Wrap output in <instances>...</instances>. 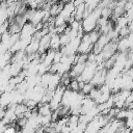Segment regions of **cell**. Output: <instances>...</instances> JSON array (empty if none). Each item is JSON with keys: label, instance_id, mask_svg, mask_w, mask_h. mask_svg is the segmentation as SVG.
Returning <instances> with one entry per match:
<instances>
[{"label": "cell", "instance_id": "2", "mask_svg": "<svg viewBox=\"0 0 133 133\" xmlns=\"http://www.w3.org/2000/svg\"><path fill=\"white\" fill-rule=\"evenodd\" d=\"M35 31H36V30H35V26H34L31 22L25 23V24L22 26V28H21V31H20V38L32 36Z\"/></svg>", "mask_w": 133, "mask_h": 133}, {"label": "cell", "instance_id": "10", "mask_svg": "<svg viewBox=\"0 0 133 133\" xmlns=\"http://www.w3.org/2000/svg\"><path fill=\"white\" fill-rule=\"evenodd\" d=\"M110 95H111V91H104V92H101V95L99 96V98H98L95 102H96L97 104L104 103V102H106V101L109 99Z\"/></svg>", "mask_w": 133, "mask_h": 133}, {"label": "cell", "instance_id": "12", "mask_svg": "<svg viewBox=\"0 0 133 133\" xmlns=\"http://www.w3.org/2000/svg\"><path fill=\"white\" fill-rule=\"evenodd\" d=\"M112 15V8L106 6V7H102V10H101V17H104V18H110Z\"/></svg>", "mask_w": 133, "mask_h": 133}, {"label": "cell", "instance_id": "20", "mask_svg": "<svg viewBox=\"0 0 133 133\" xmlns=\"http://www.w3.org/2000/svg\"><path fill=\"white\" fill-rule=\"evenodd\" d=\"M20 1H21L22 3H25V4H26V3L28 2V0H20Z\"/></svg>", "mask_w": 133, "mask_h": 133}, {"label": "cell", "instance_id": "5", "mask_svg": "<svg viewBox=\"0 0 133 133\" xmlns=\"http://www.w3.org/2000/svg\"><path fill=\"white\" fill-rule=\"evenodd\" d=\"M11 103V91H2L0 94V106L6 108Z\"/></svg>", "mask_w": 133, "mask_h": 133}, {"label": "cell", "instance_id": "1", "mask_svg": "<svg viewBox=\"0 0 133 133\" xmlns=\"http://www.w3.org/2000/svg\"><path fill=\"white\" fill-rule=\"evenodd\" d=\"M74 9H75V6H74V4H73V1H72V0H71V1H68L66 3H64V5H63L62 9L60 10V12L58 14V16H60L61 18H63V19L65 20V22H66L68 18L71 17V16H73ZM73 17H74V16H73Z\"/></svg>", "mask_w": 133, "mask_h": 133}, {"label": "cell", "instance_id": "14", "mask_svg": "<svg viewBox=\"0 0 133 133\" xmlns=\"http://www.w3.org/2000/svg\"><path fill=\"white\" fill-rule=\"evenodd\" d=\"M94 87V85L90 83V82H84V85L82 86V88L80 89L82 94L84 95H88V92L91 90V88Z\"/></svg>", "mask_w": 133, "mask_h": 133}, {"label": "cell", "instance_id": "4", "mask_svg": "<svg viewBox=\"0 0 133 133\" xmlns=\"http://www.w3.org/2000/svg\"><path fill=\"white\" fill-rule=\"evenodd\" d=\"M60 77H61V75H59L57 73H51L50 80H49V83H48L47 88L48 89H51V90H54L57 87V85L60 83Z\"/></svg>", "mask_w": 133, "mask_h": 133}, {"label": "cell", "instance_id": "16", "mask_svg": "<svg viewBox=\"0 0 133 133\" xmlns=\"http://www.w3.org/2000/svg\"><path fill=\"white\" fill-rule=\"evenodd\" d=\"M130 32H131V31H130V29L128 28V26H124V27L119 28V30H118V35H119L121 37H124V36H127Z\"/></svg>", "mask_w": 133, "mask_h": 133}, {"label": "cell", "instance_id": "18", "mask_svg": "<svg viewBox=\"0 0 133 133\" xmlns=\"http://www.w3.org/2000/svg\"><path fill=\"white\" fill-rule=\"evenodd\" d=\"M60 132H63V133H68V132H71V129L68 125H64L62 126V128L60 129Z\"/></svg>", "mask_w": 133, "mask_h": 133}, {"label": "cell", "instance_id": "13", "mask_svg": "<svg viewBox=\"0 0 133 133\" xmlns=\"http://www.w3.org/2000/svg\"><path fill=\"white\" fill-rule=\"evenodd\" d=\"M70 41H71V38H70V36H69L66 33H60V34H59L60 46H65Z\"/></svg>", "mask_w": 133, "mask_h": 133}, {"label": "cell", "instance_id": "15", "mask_svg": "<svg viewBox=\"0 0 133 133\" xmlns=\"http://www.w3.org/2000/svg\"><path fill=\"white\" fill-rule=\"evenodd\" d=\"M69 86H70V89L71 90H74V91H79L80 88H79V83L76 79H71L70 83H69Z\"/></svg>", "mask_w": 133, "mask_h": 133}, {"label": "cell", "instance_id": "9", "mask_svg": "<svg viewBox=\"0 0 133 133\" xmlns=\"http://www.w3.org/2000/svg\"><path fill=\"white\" fill-rule=\"evenodd\" d=\"M114 23H115V26H117L118 28H122L124 26H127L128 23H129V21H128V19H127V17L125 15H122L118 18H116V20L114 21Z\"/></svg>", "mask_w": 133, "mask_h": 133}, {"label": "cell", "instance_id": "3", "mask_svg": "<svg viewBox=\"0 0 133 133\" xmlns=\"http://www.w3.org/2000/svg\"><path fill=\"white\" fill-rule=\"evenodd\" d=\"M38 44H39V39L33 37V35H32V38H31L30 43L28 44V46L25 49L26 54L29 55V54H33V53L37 52V50H38Z\"/></svg>", "mask_w": 133, "mask_h": 133}, {"label": "cell", "instance_id": "8", "mask_svg": "<svg viewBox=\"0 0 133 133\" xmlns=\"http://www.w3.org/2000/svg\"><path fill=\"white\" fill-rule=\"evenodd\" d=\"M37 112L41 115H46L52 112V109L49 105V103H39V107L37 109Z\"/></svg>", "mask_w": 133, "mask_h": 133}, {"label": "cell", "instance_id": "7", "mask_svg": "<svg viewBox=\"0 0 133 133\" xmlns=\"http://www.w3.org/2000/svg\"><path fill=\"white\" fill-rule=\"evenodd\" d=\"M44 14H45V10L44 9H35L34 12H33V16L31 17L30 21L33 25L37 24V23H41L42 22V19L44 17Z\"/></svg>", "mask_w": 133, "mask_h": 133}, {"label": "cell", "instance_id": "6", "mask_svg": "<svg viewBox=\"0 0 133 133\" xmlns=\"http://www.w3.org/2000/svg\"><path fill=\"white\" fill-rule=\"evenodd\" d=\"M60 48V42H59V34L53 33L50 36V43H49V49H53L55 51L59 50Z\"/></svg>", "mask_w": 133, "mask_h": 133}, {"label": "cell", "instance_id": "17", "mask_svg": "<svg viewBox=\"0 0 133 133\" xmlns=\"http://www.w3.org/2000/svg\"><path fill=\"white\" fill-rule=\"evenodd\" d=\"M61 56H62V53H61L59 50L55 51V55H54V58H53V62H59Z\"/></svg>", "mask_w": 133, "mask_h": 133}, {"label": "cell", "instance_id": "11", "mask_svg": "<svg viewBox=\"0 0 133 133\" xmlns=\"http://www.w3.org/2000/svg\"><path fill=\"white\" fill-rule=\"evenodd\" d=\"M88 33V37H89V39H90V42L92 43V44H95L96 42H97V39L99 38V36H100V32L98 31V30H91V31H89V32H87Z\"/></svg>", "mask_w": 133, "mask_h": 133}, {"label": "cell", "instance_id": "19", "mask_svg": "<svg viewBox=\"0 0 133 133\" xmlns=\"http://www.w3.org/2000/svg\"><path fill=\"white\" fill-rule=\"evenodd\" d=\"M4 113H5V108H3V107L0 106V119H2Z\"/></svg>", "mask_w": 133, "mask_h": 133}]
</instances>
